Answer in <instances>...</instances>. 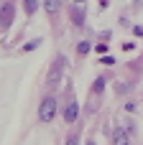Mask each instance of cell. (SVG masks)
<instances>
[{
  "label": "cell",
  "instance_id": "ba28073f",
  "mask_svg": "<svg viewBox=\"0 0 143 145\" xmlns=\"http://www.w3.org/2000/svg\"><path fill=\"white\" fill-rule=\"evenodd\" d=\"M92 92H95V94H102V92H105V79H102V76H97V79H95Z\"/></svg>",
  "mask_w": 143,
  "mask_h": 145
},
{
  "label": "cell",
  "instance_id": "52a82bcc",
  "mask_svg": "<svg viewBox=\"0 0 143 145\" xmlns=\"http://www.w3.org/2000/svg\"><path fill=\"white\" fill-rule=\"evenodd\" d=\"M90 48H92V43H90V41H79L77 54H79V56H87V54H90Z\"/></svg>",
  "mask_w": 143,
  "mask_h": 145
},
{
  "label": "cell",
  "instance_id": "7c38bea8",
  "mask_svg": "<svg viewBox=\"0 0 143 145\" xmlns=\"http://www.w3.org/2000/svg\"><path fill=\"white\" fill-rule=\"evenodd\" d=\"M95 48H97V54H105V51H107V43H97Z\"/></svg>",
  "mask_w": 143,
  "mask_h": 145
},
{
  "label": "cell",
  "instance_id": "8992f818",
  "mask_svg": "<svg viewBox=\"0 0 143 145\" xmlns=\"http://www.w3.org/2000/svg\"><path fill=\"white\" fill-rule=\"evenodd\" d=\"M59 5H61L59 0H43V8H46L49 15H56V13H59Z\"/></svg>",
  "mask_w": 143,
  "mask_h": 145
},
{
  "label": "cell",
  "instance_id": "6da1fadb",
  "mask_svg": "<svg viewBox=\"0 0 143 145\" xmlns=\"http://www.w3.org/2000/svg\"><path fill=\"white\" fill-rule=\"evenodd\" d=\"M64 69H67V59H64V54H59V56L54 59V64L49 66V74H46V84H49L51 89L61 84V76H64Z\"/></svg>",
  "mask_w": 143,
  "mask_h": 145
},
{
  "label": "cell",
  "instance_id": "277c9868",
  "mask_svg": "<svg viewBox=\"0 0 143 145\" xmlns=\"http://www.w3.org/2000/svg\"><path fill=\"white\" fill-rule=\"evenodd\" d=\"M13 18H15V5H13L10 0H5V3L0 5V25L8 28V25L13 23Z\"/></svg>",
  "mask_w": 143,
  "mask_h": 145
},
{
  "label": "cell",
  "instance_id": "8fae6325",
  "mask_svg": "<svg viewBox=\"0 0 143 145\" xmlns=\"http://www.w3.org/2000/svg\"><path fill=\"white\" fill-rule=\"evenodd\" d=\"M38 43H41V38H36V41L26 43V46H23V51H33V48H38Z\"/></svg>",
  "mask_w": 143,
  "mask_h": 145
},
{
  "label": "cell",
  "instance_id": "7a4b0ae2",
  "mask_svg": "<svg viewBox=\"0 0 143 145\" xmlns=\"http://www.w3.org/2000/svg\"><path fill=\"white\" fill-rule=\"evenodd\" d=\"M54 117H56V99L54 97H46L41 102V107H38V120L41 122H51Z\"/></svg>",
  "mask_w": 143,
  "mask_h": 145
},
{
  "label": "cell",
  "instance_id": "9c48e42d",
  "mask_svg": "<svg viewBox=\"0 0 143 145\" xmlns=\"http://www.w3.org/2000/svg\"><path fill=\"white\" fill-rule=\"evenodd\" d=\"M23 8H26V13H28V15H33V13H36V8H38V0H23Z\"/></svg>",
  "mask_w": 143,
  "mask_h": 145
},
{
  "label": "cell",
  "instance_id": "3957f363",
  "mask_svg": "<svg viewBox=\"0 0 143 145\" xmlns=\"http://www.w3.org/2000/svg\"><path fill=\"white\" fill-rule=\"evenodd\" d=\"M67 94H69V102H67V107H64V122H67V125H72V122H77L79 105H77V99H74V92H72V87L67 89Z\"/></svg>",
  "mask_w": 143,
  "mask_h": 145
},
{
  "label": "cell",
  "instance_id": "5bb4252c",
  "mask_svg": "<svg viewBox=\"0 0 143 145\" xmlns=\"http://www.w3.org/2000/svg\"><path fill=\"white\" fill-rule=\"evenodd\" d=\"M74 3H84V0H74Z\"/></svg>",
  "mask_w": 143,
  "mask_h": 145
},
{
  "label": "cell",
  "instance_id": "5b68a950",
  "mask_svg": "<svg viewBox=\"0 0 143 145\" xmlns=\"http://www.w3.org/2000/svg\"><path fill=\"white\" fill-rule=\"evenodd\" d=\"M72 20H74V25H84V10L79 8V3H77V8H72Z\"/></svg>",
  "mask_w": 143,
  "mask_h": 145
},
{
  "label": "cell",
  "instance_id": "30bf717a",
  "mask_svg": "<svg viewBox=\"0 0 143 145\" xmlns=\"http://www.w3.org/2000/svg\"><path fill=\"white\" fill-rule=\"evenodd\" d=\"M113 140H115V143H118V145H125V143H128V135H125V133H120V130H118V133H115V135H113Z\"/></svg>",
  "mask_w": 143,
  "mask_h": 145
},
{
  "label": "cell",
  "instance_id": "4fadbf2b",
  "mask_svg": "<svg viewBox=\"0 0 143 145\" xmlns=\"http://www.w3.org/2000/svg\"><path fill=\"white\" fill-rule=\"evenodd\" d=\"M141 5H143V0H136V8H141Z\"/></svg>",
  "mask_w": 143,
  "mask_h": 145
}]
</instances>
